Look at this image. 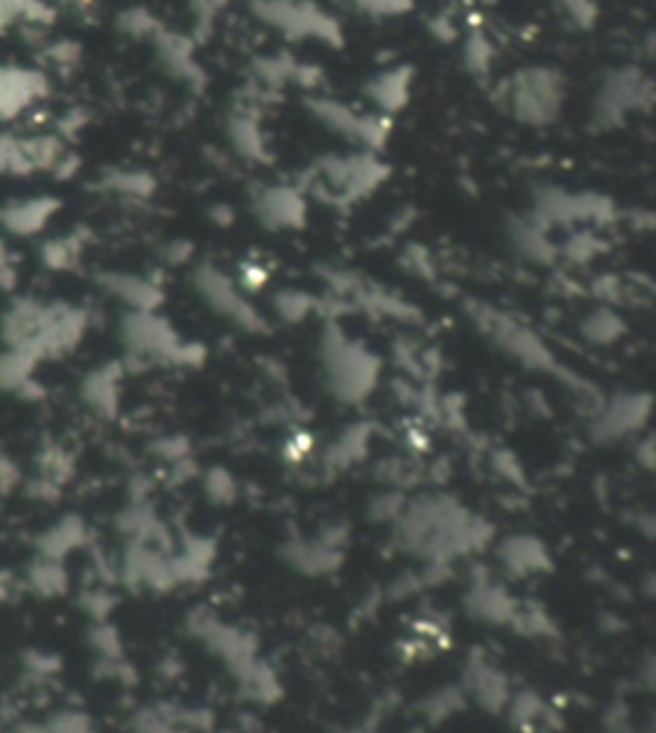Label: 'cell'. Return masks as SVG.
Here are the masks:
<instances>
[{
    "instance_id": "3957f363",
    "label": "cell",
    "mask_w": 656,
    "mask_h": 733,
    "mask_svg": "<svg viewBox=\"0 0 656 733\" xmlns=\"http://www.w3.org/2000/svg\"><path fill=\"white\" fill-rule=\"evenodd\" d=\"M464 310L467 318L474 324V329H478L498 352L511 357V360L523 364L526 370L544 372L561 382L569 380L572 385H580V378H577V374L572 378V374L559 364L551 349L538 339V333L531 331L518 318H513L500 308H492L488 303H467Z\"/></svg>"
},
{
    "instance_id": "f1b7e54d",
    "label": "cell",
    "mask_w": 656,
    "mask_h": 733,
    "mask_svg": "<svg viewBox=\"0 0 656 733\" xmlns=\"http://www.w3.org/2000/svg\"><path fill=\"white\" fill-rule=\"evenodd\" d=\"M83 536H85V528L80 526V521H75V518L62 521V524L54 526L52 532L46 534V539L42 541V557L59 561L69 549H75L77 544L83 541Z\"/></svg>"
},
{
    "instance_id": "e575fe53",
    "label": "cell",
    "mask_w": 656,
    "mask_h": 733,
    "mask_svg": "<svg viewBox=\"0 0 656 733\" xmlns=\"http://www.w3.org/2000/svg\"><path fill=\"white\" fill-rule=\"evenodd\" d=\"M339 733H378V731H372V729H367V726H354V729H343Z\"/></svg>"
},
{
    "instance_id": "484cf974",
    "label": "cell",
    "mask_w": 656,
    "mask_h": 733,
    "mask_svg": "<svg viewBox=\"0 0 656 733\" xmlns=\"http://www.w3.org/2000/svg\"><path fill=\"white\" fill-rule=\"evenodd\" d=\"M131 733H187L179 719V711L170 708H142L129 721Z\"/></svg>"
},
{
    "instance_id": "6da1fadb",
    "label": "cell",
    "mask_w": 656,
    "mask_h": 733,
    "mask_svg": "<svg viewBox=\"0 0 656 733\" xmlns=\"http://www.w3.org/2000/svg\"><path fill=\"white\" fill-rule=\"evenodd\" d=\"M397 549L424 561L426 567H449L467 554L485 549L492 526L447 493L408 497L393 524Z\"/></svg>"
},
{
    "instance_id": "8992f818",
    "label": "cell",
    "mask_w": 656,
    "mask_h": 733,
    "mask_svg": "<svg viewBox=\"0 0 656 733\" xmlns=\"http://www.w3.org/2000/svg\"><path fill=\"white\" fill-rule=\"evenodd\" d=\"M121 339L129 354L142 362L198 366L206 357L200 344L185 341L157 310H129L121 321Z\"/></svg>"
},
{
    "instance_id": "1f68e13d",
    "label": "cell",
    "mask_w": 656,
    "mask_h": 733,
    "mask_svg": "<svg viewBox=\"0 0 656 733\" xmlns=\"http://www.w3.org/2000/svg\"><path fill=\"white\" fill-rule=\"evenodd\" d=\"M34 169L23 139L0 136V175H26Z\"/></svg>"
},
{
    "instance_id": "e0dca14e",
    "label": "cell",
    "mask_w": 656,
    "mask_h": 733,
    "mask_svg": "<svg viewBox=\"0 0 656 733\" xmlns=\"http://www.w3.org/2000/svg\"><path fill=\"white\" fill-rule=\"evenodd\" d=\"M370 439H372V424L343 426L324 451V467L328 472H343L347 467L357 464L359 459H364Z\"/></svg>"
},
{
    "instance_id": "ffe728a7",
    "label": "cell",
    "mask_w": 656,
    "mask_h": 733,
    "mask_svg": "<svg viewBox=\"0 0 656 733\" xmlns=\"http://www.w3.org/2000/svg\"><path fill=\"white\" fill-rule=\"evenodd\" d=\"M100 287H106L113 298L127 303L129 310H157L162 303V291L150 280L136 275H103Z\"/></svg>"
},
{
    "instance_id": "9c48e42d",
    "label": "cell",
    "mask_w": 656,
    "mask_h": 733,
    "mask_svg": "<svg viewBox=\"0 0 656 733\" xmlns=\"http://www.w3.org/2000/svg\"><path fill=\"white\" fill-rule=\"evenodd\" d=\"M652 413L649 393H619L611 397H595L590 413L588 434L592 441L611 444L642 431Z\"/></svg>"
},
{
    "instance_id": "2e32d148",
    "label": "cell",
    "mask_w": 656,
    "mask_h": 733,
    "mask_svg": "<svg viewBox=\"0 0 656 733\" xmlns=\"http://www.w3.org/2000/svg\"><path fill=\"white\" fill-rule=\"evenodd\" d=\"M44 92V77L31 69L0 67V119H13Z\"/></svg>"
},
{
    "instance_id": "4dcf8cb0",
    "label": "cell",
    "mask_w": 656,
    "mask_h": 733,
    "mask_svg": "<svg viewBox=\"0 0 656 733\" xmlns=\"http://www.w3.org/2000/svg\"><path fill=\"white\" fill-rule=\"evenodd\" d=\"M203 493L208 495L210 503L231 505L239 495V485L237 480H233V474L226 472L223 467H210V470L203 474Z\"/></svg>"
},
{
    "instance_id": "7a4b0ae2",
    "label": "cell",
    "mask_w": 656,
    "mask_h": 733,
    "mask_svg": "<svg viewBox=\"0 0 656 733\" xmlns=\"http://www.w3.org/2000/svg\"><path fill=\"white\" fill-rule=\"evenodd\" d=\"M385 177L387 167L374 157V152L326 154L306 169L300 190L306 193V198L310 195L326 206L347 208L372 195Z\"/></svg>"
},
{
    "instance_id": "7402d4cb",
    "label": "cell",
    "mask_w": 656,
    "mask_h": 733,
    "mask_svg": "<svg viewBox=\"0 0 656 733\" xmlns=\"http://www.w3.org/2000/svg\"><path fill=\"white\" fill-rule=\"evenodd\" d=\"M119 380L121 372L116 366H100V370L90 372L83 385V395L92 411L111 416L119 405Z\"/></svg>"
},
{
    "instance_id": "44dd1931",
    "label": "cell",
    "mask_w": 656,
    "mask_h": 733,
    "mask_svg": "<svg viewBox=\"0 0 656 733\" xmlns=\"http://www.w3.org/2000/svg\"><path fill=\"white\" fill-rule=\"evenodd\" d=\"M229 139L241 157L264 160V136L252 108H239L229 119Z\"/></svg>"
},
{
    "instance_id": "f546056e",
    "label": "cell",
    "mask_w": 656,
    "mask_h": 733,
    "mask_svg": "<svg viewBox=\"0 0 656 733\" xmlns=\"http://www.w3.org/2000/svg\"><path fill=\"white\" fill-rule=\"evenodd\" d=\"M505 711L511 713V721H515V726L521 729H531L534 723H538L546 715V705L544 700L531 690H518L511 692V700H507Z\"/></svg>"
},
{
    "instance_id": "5b68a950",
    "label": "cell",
    "mask_w": 656,
    "mask_h": 733,
    "mask_svg": "<svg viewBox=\"0 0 656 733\" xmlns=\"http://www.w3.org/2000/svg\"><path fill=\"white\" fill-rule=\"evenodd\" d=\"M567 85L557 67H523L500 88V103L523 127H549L565 111Z\"/></svg>"
},
{
    "instance_id": "4fadbf2b",
    "label": "cell",
    "mask_w": 656,
    "mask_h": 733,
    "mask_svg": "<svg viewBox=\"0 0 656 733\" xmlns=\"http://www.w3.org/2000/svg\"><path fill=\"white\" fill-rule=\"evenodd\" d=\"M459 688H462L467 700L478 703L488 713H503L513 692L507 677L490 659L482 657H470Z\"/></svg>"
},
{
    "instance_id": "83f0119b",
    "label": "cell",
    "mask_w": 656,
    "mask_h": 733,
    "mask_svg": "<svg viewBox=\"0 0 656 733\" xmlns=\"http://www.w3.org/2000/svg\"><path fill=\"white\" fill-rule=\"evenodd\" d=\"M405 503H408V495L405 490H395V488H382L380 493H374L367 503V518L372 524H387L393 526L397 516H401Z\"/></svg>"
},
{
    "instance_id": "7c38bea8",
    "label": "cell",
    "mask_w": 656,
    "mask_h": 733,
    "mask_svg": "<svg viewBox=\"0 0 656 733\" xmlns=\"http://www.w3.org/2000/svg\"><path fill=\"white\" fill-rule=\"evenodd\" d=\"M254 216L272 231L300 229L308 216V198L300 187L293 185H264L254 193Z\"/></svg>"
},
{
    "instance_id": "ba28073f",
    "label": "cell",
    "mask_w": 656,
    "mask_h": 733,
    "mask_svg": "<svg viewBox=\"0 0 656 733\" xmlns=\"http://www.w3.org/2000/svg\"><path fill=\"white\" fill-rule=\"evenodd\" d=\"M652 80L638 67H621L600 83L592 100V127L619 129L631 113L646 111L652 106Z\"/></svg>"
},
{
    "instance_id": "603a6c76",
    "label": "cell",
    "mask_w": 656,
    "mask_h": 733,
    "mask_svg": "<svg viewBox=\"0 0 656 733\" xmlns=\"http://www.w3.org/2000/svg\"><path fill=\"white\" fill-rule=\"evenodd\" d=\"M580 333L590 344L611 347L626 333V321H623L621 314H615L611 306H600L582 318Z\"/></svg>"
},
{
    "instance_id": "30bf717a",
    "label": "cell",
    "mask_w": 656,
    "mask_h": 733,
    "mask_svg": "<svg viewBox=\"0 0 656 733\" xmlns=\"http://www.w3.org/2000/svg\"><path fill=\"white\" fill-rule=\"evenodd\" d=\"M187 628H190V634L198 638L214 657H218L226 667H229V672L233 677H241L256 659H260L256 657L254 638L249 636L247 631L229 626V623L218 621L216 615H210L206 611L193 613L190 619H187Z\"/></svg>"
},
{
    "instance_id": "8fae6325",
    "label": "cell",
    "mask_w": 656,
    "mask_h": 733,
    "mask_svg": "<svg viewBox=\"0 0 656 733\" xmlns=\"http://www.w3.org/2000/svg\"><path fill=\"white\" fill-rule=\"evenodd\" d=\"M343 528L328 526L326 534L316 536V539H291L283 547V559L285 565H291L295 572L318 577V575H331L336 567L341 565L343 554Z\"/></svg>"
},
{
    "instance_id": "836d02e7",
    "label": "cell",
    "mask_w": 656,
    "mask_h": 733,
    "mask_svg": "<svg viewBox=\"0 0 656 733\" xmlns=\"http://www.w3.org/2000/svg\"><path fill=\"white\" fill-rule=\"evenodd\" d=\"M559 11L567 13L577 26H590L592 19H595V6L592 0H557Z\"/></svg>"
},
{
    "instance_id": "ac0fdd59",
    "label": "cell",
    "mask_w": 656,
    "mask_h": 733,
    "mask_svg": "<svg viewBox=\"0 0 656 733\" xmlns=\"http://www.w3.org/2000/svg\"><path fill=\"white\" fill-rule=\"evenodd\" d=\"M507 239H511V247L523 260L536 264H549L557 260V247L551 244L549 231L542 229L531 216L513 218V221L507 223Z\"/></svg>"
},
{
    "instance_id": "52a82bcc",
    "label": "cell",
    "mask_w": 656,
    "mask_h": 733,
    "mask_svg": "<svg viewBox=\"0 0 656 733\" xmlns=\"http://www.w3.org/2000/svg\"><path fill=\"white\" fill-rule=\"evenodd\" d=\"M193 291L203 306L241 331L260 333L267 326L264 316L247 298L244 287L226 275L221 267H216V264H198L193 270Z\"/></svg>"
},
{
    "instance_id": "d6a6232c",
    "label": "cell",
    "mask_w": 656,
    "mask_h": 733,
    "mask_svg": "<svg viewBox=\"0 0 656 733\" xmlns=\"http://www.w3.org/2000/svg\"><path fill=\"white\" fill-rule=\"evenodd\" d=\"M44 733H96L92 721L80 711H59L42 723Z\"/></svg>"
},
{
    "instance_id": "d4e9b609",
    "label": "cell",
    "mask_w": 656,
    "mask_h": 733,
    "mask_svg": "<svg viewBox=\"0 0 656 733\" xmlns=\"http://www.w3.org/2000/svg\"><path fill=\"white\" fill-rule=\"evenodd\" d=\"M272 310H275L280 321L303 324L306 318L314 316L316 310H321V306H318L314 295L303 291H280L275 298H272Z\"/></svg>"
},
{
    "instance_id": "cb8c5ba5",
    "label": "cell",
    "mask_w": 656,
    "mask_h": 733,
    "mask_svg": "<svg viewBox=\"0 0 656 733\" xmlns=\"http://www.w3.org/2000/svg\"><path fill=\"white\" fill-rule=\"evenodd\" d=\"M408 73L403 69H395V73H385L380 77H374L370 88V98L374 100V106L380 108L382 113H393L401 108L405 100H408Z\"/></svg>"
},
{
    "instance_id": "4316f807",
    "label": "cell",
    "mask_w": 656,
    "mask_h": 733,
    "mask_svg": "<svg viewBox=\"0 0 656 733\" xmlns=\"http://www.w3.org/2000/svg\"><path fill=\"white\" fill-rule=\"evenodd\" d=\"M467 703L462 688H441L426 696V700L418 703V713L424 715L428 723H439L447 721L449 715H455L457 711H462V705Z\"/></svg>"
},
{
    "instance_id": "5bb4252c",
    "label": "cell",
    "mask_w": 656,
    "mask_h": 733,
    "mask_svg": "<svg viewBox=\"0 0 656 733\" xmlns=\"http://www.w3.org/2000/svg\"><path fill=\"white\" fill-rule=\"evenodd\" d=\"M464 608L474 621L490 623V626H511L518 600L490 575H478L472 577L464 592Z\"/></svg>"
},
{
    "instance_id": "277c9868",
    "label": "cell",
    "mask_w": 656,
    "mask_h": 733,
    "mask_svg": "<svg viewBox=\"0 0 656 733\" xmlns=\"http://www.w3.org/2000/svg\"><path fill=\"white\" fill-rule=\"evenodd\" d=\"M321 370L334 401L347 405L367 401L380 380L378 357L336 324H328L321 333Z\"/></svg>"
},
{
    "instance_id": "9a60e30c",
    "label": "cell",
    "mask_w": 656,
    "mask_h": 733,
    "mask_svg": "<svg viewBox=\"0 0 656 733\" xmlns=\"http://www.w3.org/2000/svg\"><path fill=\"white\" fill-rule=\"evenodd\" d=\"M495 554L505 575L515 577V580H526V577L544 575L551 569L549 549H546V544L538 536L531 534L507 536V539L498 544Z\"/></svg>"
},
{
    "instance_id": "d6986e66",
    "label": "cell",
    "mask_w": 656,
    "mask_h": 733,
    "mask_svg": "<svg viewBox=\"0 0 656 733\" xmlns=\"http://www.w3.org/2000/svg\"><path fill=\"white\" fill-rule=\"evenodd\" d=\"M57 210V200L54 198H29L15 200L0 210V223L6 231L15 233V237H31V233L42 231L46 221Z\"/></svg>"
}]
</instances>
